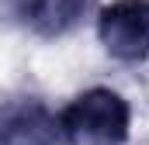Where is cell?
Listing matches in <instances>:
<instances>
[{
  "mask_svg": "<svg viewBox=\"0 0 149 145\" xmlns=\"http://www.w3.org/2000/svg\"><path fill=\"white\" fill-rule=\"evenodd\" d=\"M97 31L104 48L121 62H139L149 55V0H114L101 10Z\"/></svg>",
  "mask_w": 149,
  "mask_h": 145,
  "instance_id": "7a4b0ae2",
  "label": "cell"
},
{
  "mask_svg": "<svg viewBox=\"0 0 149 145\" xmlns=\"http://www.w3.org/2000/svg\"><path fill=\"white\" fill-rule=\"evenodd\" d=\"M59 117L35 97L0 104V145H56Z\"/></svg>",
  "mask_w": 149,
  "mask_h": 145,
  "instance_id": "3957f363",
  "label": "cell"
},
{
  "mask_svg": "<svg viewBox=\"0 0 149 145\" xmlns=\"http://www.w3.org/2000/svg\"><path fill=\"white\" fill-rule=\"evenodd\" d=\"M90 0H31L28 3V24L38 35H63L83 17Z\"/></svg>",
  "mask_w": 149,
  "mask_h": 145,
  "instance_id": "277c9868",
  "label": "cell"
},
{
  "mask_svg": "<svg viewBox=\"0 0 149 145\" xmlns=\"http://www.w3.org/2000/svg\"><path fill=\"white\" fill-rule=\"evenodd\" d=\"M128 104L121 93L94 86L59 114V131L73 145H121L128 135Z\"/></svg>",
  "mask_w": 149,
  "mask_h": 145,
  "instance_id": "6da1fadb",
  "label": "cell"
}]
</instances>
